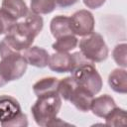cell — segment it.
<instances>
[{"mask_svg": "<svg viewBox=\"0 0 127 127\" xmlns=\"http://www.w3.org/2000/svg\"><path fill=\"white\" fill-rule=\"evenodd\" d=\"M62 107V98L59 93L38 97L31 108L33 117L39 126H54L58 124H66L57 118Z\"/></svg>", "mask_w": 127, "mask_h": 127, "instance_id": "2", "label": "cell"}, {"mask_svg": "<svg viewBox=\"0 0 127 127\" xmlns=\"http://www.w3.org/2000/svg\"><path fill=\"white\" fill-rule=\"evenodd\" d=\"M43 26V18L30 11L25 17V21L16 22L0 42V57L3 58L12 53H21L31 47Z\"/></svg>", "mask_w": 127, "mask_h": 127, "instance_id": "1", "label": "cell"}, {"mask_svg": "<svg viewBox=\"0 0 127 127\" xmlns=\"http://www.w3.org/2000/svg\"><path fill=\"white\" fill-rule=\"evenodd\" d=\"M79 50L82 56L91 63H101L108 57V47L102 36L92 32L79 41Z\"/></svg>", "mask_w": 127, "mask_h": 127, "instance_id": "6", "label": "cell"}, {"mask_svg": "<svg viewBox=\"0 0 127 127\" xmlns=\"http://www.w3.org/2000/svg\"><path fill=\"white\" fill-rule=\"evenodd\" d=\"M0 124L3 127L28 125L27 115L21 110L18 100L9 95H0Z\"/></svg>", "mask_w": 127, "mask_h": 127, "instance_id": "4", "label": "cell"}, {"mask_svg": "<svg viewBox=\"0 0 127 127\" xmlns=\"http://www.w3.org/2000/svg\"><path fill=\"white\" fill-rule=\"evenodd\" d=\"M55 2L56 5L61 8H67L74 5L77 2V0H55Z\"/></svg>", "mask_w": 127, "mask_h": 127, "instance_id": "23", "label": "cell"}, {"mask_svg": "<svg viewBox=\"0 0 127 127\" xmlns=\"http://www.w3.org/2000/svg\"><path fill=\"white\" fill-rule=\"evenodd\" d=\"M109 86L118 93L127 92V72L124 68H116L108 76Z\"/></svg>", "mask_w": 127, "mask_h": 127, "instance_id": "14", "label": "cell"}, {"mask_svg": "<svg viewBox=\"0 0 127 127\" xmlns=\"http://www.w3.org/2000/svg\"><path fill=\"white\" fill-rule=\"evenodd\" d=\"M55 0H31V11L36 14H49L56 9Z\"/></svg>", "mask_w": 127, "mask_h": 127, "instance_id": "18", "label": "cell"}, {"mask_svg": "<svg viewBox=\"0 0 127 127\" xmlns=\"http://www.w3.org/2000/svg\"><path fill=\"white\" fill-rule=\"evenodd\" d=\"M78 54L79 52H76L72 55L68 53L56 52L50 56L48 65L53 71L58 73L70 72L77 64Z\"/></svg>", "mask_w": 127, "mask_h": 127, "instance_id": "8", "label": "cell"}, {"mask_svg": "<svg viewBox=\"0 0 127 127\" xmlns=\"http://www.w3.org/2000/svg\"><path fill=\"white\" fill-rule=\"evenodd\" d=\"M50 29H51L52 35L56 39H59L65 35L72 34L69 26V17L67 16L59 15L54 17L51 21Z\"/></svg>", "mask_w": 127, "mask_h": 127, "instance_id": "15", "label": "cell"}, {"mask_svg": "<svg viewBox=\"0 0 127 127\" xmlns=\"http://www.w3.org/2000/svg\"><path fill=\"white\" fill-rule=\"evenodd\" d=\"M17 22L13 17H11L6 11L0 8V35L7 34L12 26Z\"/></svg>", "mask_w": 127, "mask_h": 127, "instance_id": "21", "label": "cell"}, {"mask_svg": "<svg viewBox=\"0 0 127 127\" xmlns=\"http://www.w3.org/2000/svg\"><path fill=\"white\" fill-rule=\"evenodd\" d=\"M92 99H93V94L86 88L77 84L73 89V91L71 92L68 101H70V103H72L79 111L87 112L90 110Z\"/></svg>", "mask_w": 127, "mask_h": 127, "instance_id": "10", "label": "cell"}, {"mask_svg": "<svg viewBox=\"0 0 127 127\" xmlns=\"http://www.w3.org/2000/svg\"><path fill=\"white\" fill-rule=\"evenodd\" d=\"M23 57L27 61L28 64L34 65L36 67H45L49 64V53L40 47L31 46L22 52Z\"/></svg>", "mask_w": 127, "mask_h": 127, "instance_id": "9", "label": "cell"}, {"mask_svg": "<svg viewBox=\"0 0 127 127\" xmlns=\"http://www.w3.org/2000/svg\"><path fill=\"white\" fill-rule=\"evenodd\" d=\"M1 8L15 20L24 18L29 13L27 4L24 0H3Z\"/></svg>", "mask_w": 127, "mask_h": 127, "instance_id": "12", "label": "cell"}, {"mask_svg": "<svg viewBox=\"0 0 127 127\" xmlns=\"http://www.w3.org/2000/svg\"><path fill=\"white\" fill-rule=\"evenodd\" d=\"M84 5L87 7V8H90V9H97L99 7H101L106 0H82Z\"/></svg>", "mask_w": 127, "mask_h": 127, "instance_id": "22", "label": "cell"}, {"mask_svg": "<svg viewBox=\"0 0 127 127\" xmlns=\"http://www.w3.org/2000/svg\"><path fill=\"white\" fill-rule=\"evenodd\" d=\"M105 121L107 126H124L126 124V111L116 106L105 117Z\"/></svg>", "mask_w": 127, "mask_h": 127, "instance_id": "19", "label": "cell"}, {"mask_svg": "<svg viewBox=\"0 0 127 127\" xmlns=\"http://www.w3.org/2000/svg\"><path fill=\"white\" fill-rule=\"evenodd\" d=\"M77 83L73 79L72 76H67L64 77L61 80H59V85H58V93L61 96V98H64V100L69 99L71 92L75 88Z\"/></svg>", "mask_w": 127, "mask_h": 127, "instance_id": "17", "label": "cell"}, {"mask_svg": "<svg viewBox=\"0 0 127 127\" xmlns=\"http://www.w3.org/2000/svg\"><path fill=\"white\" fill-rule=\"evenodd\" d=\"M126 49H127V45L125 43L119 44L117 45L113 52H112V57L113 60L115 61V63L122 66L123 68H125L127 66V62H126Z\"/></svg>", "mask_w": 127, "mask_h": 127, "instance_id": "20", "label": "cell"}, {"mask_svg": "<svg viewBox=\"0 0 127 127\" xmlns=\"http://www.w3.org/2000/svg\"><path fill=\"white\" fill-rule=\"evenodd\" d=\"M59 79L56 77H45L33 85V91L37 97L58 93Z\"/></svg>", "mask_w": 127, "mask_h": 127, "instance_id": "13", "label": "cell"}, {"mask_svg": "<svg viewBox=\"0 0 127 127\" xmlns=\"http://www.w3.org/2000/svg\"><path fill=\"white\" fill-rule=\"evenodd\" d=\"M78 44V40L73 34L63 36L53 44L52 48L56 52H62V53H68L69 51L73 50Z\"/></svg>", "mask_w": 127, "mask_h": 127, "instance_id": "16", "label": "cell"}, {"mask_svg": "<svg viewBox=\"0 0 127 127\" xmlns=\"http://www.w3.org/2000/svg\"><path fill=\"white\" fill-rule=\"evenodd\" d=\"M70 72L75 82L89 90L93 95L97 94L101 90L102 78L98 73L94 63L83 58Z\"/></svg>", "mask_w": 127, "mask_h": 127, "instance_id": "3", "label": "cell"}, {"mask_svg": "<svg viewBox=\"0 0 127 127\" xmlns=\"http://www.w3.org/2000/svg\"><path fill=\"white\" fill-rule=\"evenodd\" d=\"M28 63L22 53H12L0 61V87L9 81L21 78L26 72Z\"/></svg>", "mask_w": 127, "mask_h": 127, "instance_id": "5", "label": "cell"}, {"mask_svg": "<svg viewBox=\"0 0 127 127\" xmlns=\"http://www.w3.org/2000/svg\"><path fill=\"white\" fill-rule=\"evenodd\" d=\"M115 107L116 103L114 99L108 94H103L95 98L93 97L90 105V110L97 117L105 118Z\"/></svg>", "mask_w": 127, "mask_h": 127, "instance_id": "11", "label": "cell"}, {"mask_svg": "<svg viewBox=\"0 0 127 127\" xmlns=\"http://www.w3.org/2000/svg\"><path fill=\"white\" fill-rule=\"evenodd\" d=\"M94 17L88 10H79L69 17V26L73 35L76 36H86L93 32L94 30Z\"/></svg>", "mask_w": 127, "mask_h": 127, "instance_id": "7", "label": "cell"}]
</instances>
